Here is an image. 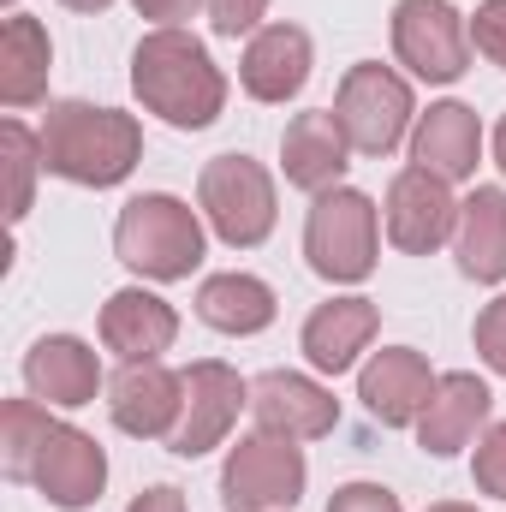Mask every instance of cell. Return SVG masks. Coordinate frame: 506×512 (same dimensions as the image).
I'll return each instance as SVG.
<instances>
[{
	"label": "cell",
	"instance_id": "cell-1",
	"mask_svg": "<svg viewBox=\"0 0 506 512\" xmlns=\"http://www.w3.org/2000/svg\"><path fill=\"white\" fill-rule=\"evenodd\" d=\"M131 90L137 102L167 120L173 131H203L221 120L227 108V78L209 60V48L191 30H149L131 54Z\"/></svg>",
	"mask_w": 506,
	"mask_h": 512
},
{
	"label": "cell",
	"instance_id": "cell-2",
	"mask_svg": "<svg viewBox=\"0 0 506 512\" xmlns=\"http://www.w3.org/2000/svg\"><path fill=\"white\" fill-rule=\"evenodd\" d=\"M36 137H42V167L90 191L131 179V167L143 161V126L120 108H96V102H54Z\"/></svg>",
	"mask_w": 506,
	"mask_h": 512
},
{
	"label": "cell",
	"instance_id": "cell-3",
	"mask_svg": "<svg viewBox=\"0 0 506 512\" xmlns=\"http://www.w3.org/2000/svg\"><path fill=\"white\" fill-rule=\"evenodd\" d=\"M114 256L143 280H185L203 262V221L191 203L167 191H143L114 221Z\"/></svg>",
	"mask_w": 506,
	"mask_h": 512
},
{
	"label": "cell",
	"instance_id": "cell-4",
	"mask_svg": "<svg viewBox=\"0 0 506 512\" xmlns=\"http://www.w3.org/2000/svg\"><path fill=\"white\" fill-rule=\"evenodd\" d=\"M304 256L322 280L358 286L376 268V203L352 185L322 191L310 203V221H304Z\"/></svg>",
	"mask_w": 506,
	"mask_h": 512
},
{
	"label": "cell",
	"instance_id": "cell-5",
	"mask_svg": "<svg viewBox=\"0 0 506 512\" xmlns=\"http://www.w3.org/2000/svg\"><path fill=\"white\" fill-rule=\"evenodd\" d=\"M197 203H203L215 239L233 245V251L262 245L274 233V215H280L274 209V179L251 155H215L203 167V179H197Z\"/></svg>",
	"mask_w": 506,
	"mask_h": 512
},
{
	"label": "cell",
	"instance_id": "cell-6",
	"mask_svg": "<svg viewBox=\"0 0 506 512\" xmlns=\"http://www.w3.org/2000/svg\"><path fill=\"white\" fill-rule=\"evenodd\" d=\"M334 120H340L346 143H352L358 155H393V149L405 143L411 120H417V108H411V84H405L393 66L358 60V66L340 78Z\"/></svg>",
	"mask_w": 506,
	"mask_h": 512
},
{
	"label": "cell",
	"instance_id": "cell-7",
	"mask_svg": "<svg viewBox=\"0 0 506 512\" xmlns=\"http://www.w3.org/2000/svg\"><path fill=\"white\" fill-rule=\"evenodd\" d=\"M304 477H310L304 447L286 441V435L256 429L221 465V507L227 512H286V507H298Z\"/></svg>",
	"mask_w": 506,
	"mask_h": 512
},
{
	"label": "cell",
	"instance_id": "cell-8",
	"mask_svg": "<svg viewBox=\"0 0 506 512\" xmlns=\"http://www.w3.org/2000/svg\"><path fill=\"white\" fill-rule=\"evenodd\" d=\"M393 54L423 84H453L471 66V24L453 0H399L393 6Z\"/></svg>",
	"mask_w": 506,
	"mask_h": 512
},
{
	"label": "cell",
	"instance_id": "cell-9",
	"mask_svg": "<svg viewBox=\"0 0 506 512\" xmlns=\"http://www.w3.org/2000/svg\"><path fill=\"white\" fill-rule=\"evenodd\" d=\"M245 405H251V382H245L233 364H221V358L191 364V370H185V417H179V429L167 435V447H173L179 459H203L209 447L227 441V429L239 423Z\"/></svg>",
	"mask_w": 506,
	"mask_h": 512
},
{
	"label": "cell",
	"instance_id": "cell-10",
	"mask_svg": "<svg viewBox=\"0 0 506 512\" xmlns=\"http://www.w3.org/2000/svg\"><path fill=\"white\" fill-rule=\"evenodd\" d=\"M459 233V203L441 173L429 167H399L387 185V239L405 256H435Z\"/></svg>",
	"mask_w": 506,
	"mask_h": 512
},
{
	"label": "cell",
	"instance_id": "cell-11",
	"mask_svg": "<svg viewBox=\"0 0 506 512\" xmlns=\"http://www.w3.org/2000/svg\"><path fill=\"white\" fill-rule=\"evenodd\" d=\"M30 483H36V495L48 507L84 512V507H96L102 489H108V453H102L96 435H84L72 423H54L42 453H36V465H30Z\"/></svg>",
	"mask_w": 506,
	"mask_h": 512
},
{
	"label": "cell",
	"instance_id": "cell-12",
	"mask_svg": "<svg viewBox=\"0 0 506 512\" xmlns=\"http://www.w3.org/2000/svg\"><path fill=\"white\" fill-rule=\"evenodd\" d=\"M108 411L137 441H167L179 429V417H185V370H167L161 358L126 364L108 382Z\"/></svg>",
	"mask_w": 506,
	"mask_h": 512
},
{
	"label": "cell",
	"instance_id": "cell-13",
	"mask_svg": "<svg viewBox=\"0 0 506 512\" xmlns=\"http://www.w3.org/2000/svg\"><path fill=\"white\" fill-rule=\"evenodd\" d=\"M251 417L256 429L286 435V441H322L340 423V399L322 382L298 376V370H268L251 382Z\"/></svg>",
	"mask_w": 506,
	"mask_h": 512
},
{
	"label": "cell",
	"instance_id": "cell-14",
	"mask_svg": "<svg viewBox=\"0 0 506 512\" xmlns=\"http://www.w3.org/2000/svg\"><path fill=\"white\" fill-rule=\"evenodd\" d=\"M435 382H441V376H429V358H423V352L387 346V352H376V358L364 364L358 399H364V411L376 417L381 429H411V423L423 417Z\"/></svg>",
	"mask_w": 506,
	"mask_h": 512
},
{
	"label": "cell",
	"instance_id": "cell-15",
	"mask_svg": "<svg viewBox=\"0 0 506 512\" xmlns=\"http://www.w3.org/2000/svg\"><path fill=\"white\" fill-rule=\"evenodd\" d=\"M280 167H286V185H298L310 197H322V191H334L346 179L352 143H346L340 120H334V108H310V114H298L286 126V137H280Z\"/></svg>",
	"mask_w": 506,
	"mask_h": 512
},
{
	"label": "cell",
	"instance_id": "cell-16",
	"mask_svg": "<svg viewBox=\"0 0 506 512\" xmlns=\"http://www.w3.org/2000/svg\"><path fill=\"white\" fill-rule=\"evenodd\" d=\"M24 387L36 399H48V405H66V411L96 405V393H102V358L78 334H48V340H36L24 352Z\"/></svg>",
	"mask_w": 506,
	"mask_h": 512
},
{
	"label": "cell",
	"instance_id": "cell-17",
	"mask_svg": "<svg viewBox=\"0 0 506 512\" xmlns=\"http://www.w3.org/2000/svg\"><path fill=\"white\" fill-rule=\"evenodd\" d=\"M489 411H495L489 382H477L471 370L441 376L435 393H429V405H423V417H417V441H423V453L453 459L459 447H471V435L489 423Z\"/></svg>",
	"mask_w": 506,
	"mask_h": 512
},
{
	"label": "cell",
	"instance_id": "cell-18",
	"mask_svg": "<svg viewBox=\"0 0 506 512\" xmlns=\"http://www.w3.org/2000/svg\"><path fill=\"white\" fill-rule=\"evenodd\" d=\"M477 161H483V120H477V108L435 102L429 114H417V126H411V167H429V173H441L453 185V179H471Z\"/></svg>",
	"mask_w": 506,
	"mask_h": 512
},
{
	"label": "cell",
	"instance_id": "cell-19",
	"mask_svg": "<svg viewBox=\"0 0 506 512\" xmlns=\"http://www.w3.org/2000/svg\"><path fill=\"white\" fill-rule=\"evenodd\" d=\"M239 84L251 102H292L310 84V36L298 24H262L239 60Z\"/></svg>",
	"mask_w": 506,
	"mask_h": 512
},
{
	"label": "cell",
	"instance_id": "cell-20",
	"mask_svg": "<svg viewBox=\"0 0 506 512\" xmlns=\"http://www.w3.org/2000/svg\"><path fill=\"white\" fill-rule=\"evenodd\" d=\"M179 340V310L143 286H126L102 304V346L120 352L126 364H143V358H161L167 346Z\"/></svg>",
	"mask_w": 506,
	"mask_h": 512
},
{
	"label": "cell",
	"instance_id": "cell-21",
	"mask_svg": "<svg viewBox=\"0 0 506 512\" xmlns=\"http://www.w3.org/2000/svg\"><path fill=\"white\" fill-rule=\"evenodd\" d=\"M376 322H381V310L370 298H328L304 322V358L322 376H346L358 364V352L376 340Z\"/></svg>",
	"mask_w": 506,
	"mask_h": 512
},
{
	"label": "cell",
	"instance_id": "cell-22",
	"mask_svg": "<svg viewBox=\"0 0 506 512\" xmlns=\"http://www.w3.org/2000/svg\"><path fill=\"white\" fill-rule=\"evenodd\" d=\"M459 274L477 286H501L506 280V191L501 185H477L459 203V233H453Z\"/></svg>",
	"mask_w": 506,
	"mask_h": 512
},
{
	"label": "cell",
	"instance_id": "cell-23",
	"mask_svg": "<svg viewBox=\"0 0 506 512\" xmlns=\"http://www.w3.org/2000/svg\"><path fill=\"white\" fill-rule=\"evenodd\" d=\"M48 66H54V48H48L42 18L12 12L0 24V102L6 108H36L48 96Z\"/></svg>",
	"mask_w": 506,
	"mask_h": 512
},
{
	"label": "cell",
	"instance_id": "cell-24",
	"mask_svg": "<svg viewBox=\"0 0 506 512\" xmlns=\"http://www.w3.org/2000/svg\"><path fill=\"white\" fill-rule=\"evenodd\" d=\"M274 286L268 280H256V274H209L203 286H197V316L215 328V334H233V340H245V334H262L268 322H274Z\"/></svg>",
	"mask_w": 506,
	"mask_h": 512
},
{
	"label": "cell",
	"instance_id": "cell-25",
	"mask_svg": "<svg viewBox=\"0 0 506 512\" xmlns=\"http://www.w3.org/2000/svg\"><path fill=\"white\" fill-rule=\"evenodd\" d=\"M48 429H54V417L42 399H6L0 405V465L12 483H30V465H36Z\"/></svg>",
	"mask_w": 506,
	"mask_h": 512
},
{
	"label": "cell",
	"instance_id": "cell-26",
	"mask_svg": "<svg viewBox=\"0 0 506 512\" xmlns=\"http://www.w3.org/2000/svg\"><path fill=\"white\" fill-rule=\"evenodd\" d=\"M0 149H6V173H12L6 215L24 221V215H30V197H36V173H42V137L24 126V120H6V126H0Z\"/></svg>",
	"mask_w": 506,
	"mask_h": 512
},
{
	"label": "cell",
	"instance_id": "cell-27",
	"mask_svg": "<svg viewBox=\"0 0 506 512\" xmlns=\"http://www.w3.org/2000/svg\"><path fill=\"white\" fill-rule=\"evenodd\" d=\"M471 477H477L483 495L506 501V423H495V429L477 441V465H471Z\"/></svg>",
	"mask_w": 506,
	"mask_h": 512
},
{
	"label": "cell",
	"instance_id": "cell-28",
	"mask_svg": "<svg viewBox=\"0 0 506 512\" xmlns=\"http://www.w3.org/2000/svg\"><path fill=\"white\" fill-rule=\"evenodd\" d=\"M471 340H477V352H483V364L506 376V292L495 304H483L477 310V328H471Z\"/></svg>",
	"mask_w": 506,
	"mask_h": 512
},
{
	"label": "cell",
	"instance_id": "cell-29",
	"mask_svg": "<svg viewBox=\"0 0 506 512\" xmlns=\"http://www.w3.org/2000/svg\"><path fill=\"white\" fill-rule=\"evenodd\" d=\"M471 42H477V54H489V60L506 72V0H483V6H477Z\"/></svg>",
	"mask_w": 506,
	"mask_h": 512
},
{
	"label": "cell",
	"instance_id": "cell-30",
	"mask_svg": "<svg viewBox=\"0 0 506 512\" xmlns=\"http://www.w3.org/2000/svg\"><path fill=\"white\" fill-rule=\"evenodd\" d=\"M262 12H268V0H209L215 36H251L256 24H262Z\"/></svg>",
	"mask_w": 506,
	"mask_h": 512
},
{
	"label": "cell",
	"instance_id": "cell-31",
	"mask_svg": "<svg viewBox=\"0 0 506 512\" xmlns=\"http://www.w3.org/2000/svg\"><path fill=\"white\" fill-rule=\"evenodd\" d=\"M328 512H399V495L381 483H346V489H334Z\"/></svg>",
	"mask_w": 506,
	"mask_h": 512
},
{
	"label": "cell",
	"instance_id": "cell-32",
	"mask_svg": "<svg viewBox=\"0 0 506 512\" xmlns=\"http://www.w3.org/2000/svg\"><path fill=\"white\" fill-rule=\"evenodd\" d=\"M131 6H137V18H155L161 30H173V24H179V18H191L203 0H131Z\"/></svg>",
	"mask_w": 506,
	"mask_h": 512
},
{
	"label": "cell",
	"instance_id": "cell-33",
	"mask_svg": "<svg viewBox=\"0 0 506 512\" xmlns=\"http://www.w3.org/2000/svg\"><path fill=\"white\" fill-rule=\"evenodd\" d=\"M126 512H185V495H179L173 483H155V489H143Z\"/></svg>",
	"mask_w": 506,
	"mask_h": 512
},
{
	"label": "cell",
	"instance_id": "cell-34",
	"mask_svg": "<svg viewBox=\"0 0 506 512\" xmlns=\"http://www.w3.org/2000/svg\"><path fill=\"white\" fill-rule=\"evenodd\" d=\"M495 161H501V173H506V114H501V126H495Z\"/></svg>",
	"mask_w": 506,
	"mask_h": 512
},
{
	"label": "cell",
	"instance_id": "cell-35",
	"mask_svg": "<svg viewBox=\"0 0 506 512\" xmlns=\"http://www.w3.org/2000/svg\"><path fill=\"white\" fill-rule=\"evenodd\" d=\"M60 6H72V12H102V6H114V0H60Z\"/></svg>",
	"mask_w": 506,
	"mask_h": 512
},
{
	"label": "cell",
	"instance_id": "cell-36",
	"mask_svg": "<svg viewBox=\"0 0 506 512\" xmlns=\"http://www.w3.org/2000/svg\"><path fill=\"white\" fill-rule=\"evenodd\" d=\"M429 512H477V507H465V501H441V507H429Z\"/></svg>",
	"mask_w": 506,
	"mask_h": 512
}]
</instances>
